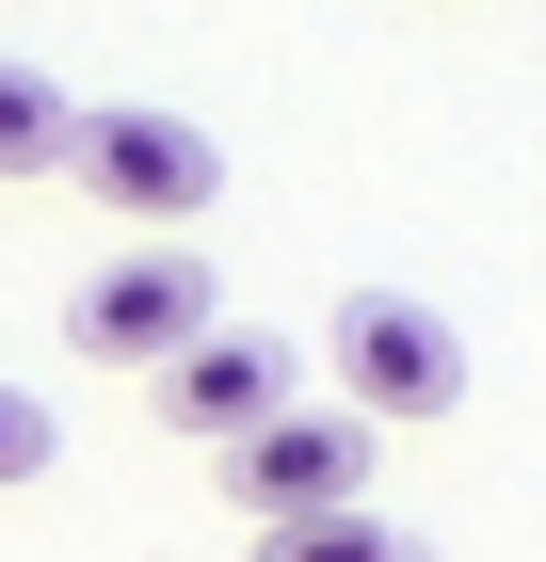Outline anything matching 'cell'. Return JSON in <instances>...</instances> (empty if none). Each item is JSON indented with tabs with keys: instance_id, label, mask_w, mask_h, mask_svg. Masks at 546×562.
<instances>
[{
	"instance_id": "277c9868",
	"label": "cell",
	"mask_w": 546,
	"mask_h": 562,
	"mask_svg": "<svg viewBox=\"0 0 546 562\" xmlns=\"http://www.w3.org/2000/svg\"><path fill=\"white\" fill-rule=\"evenodd\" d=\"M370 450L386 434L354 418V402H322V418H274V434H242V450H225V498H242L257 530H305V515H370Z\"/></svg>"
},
{
	"instance_id": "7a4b0ae2",
	"label": "cell",
	"mask_w": 546,
	"mask_h": 562,
	"mask_svg": "<svg viewBox=\"0 0 546 562\" xmlns=\"http://www.w3.org/2000/svg\"><path fill=\"white\" fill-rule=\"evenodd\" d=\"M322 353H337V402L370 434H419V418L466 402V338H450V305H419V290H354L322 322Z\"/></svg>"
},
{
	"instance_id": "52a82bcc",
	"label": "cell",
	"mask_w": 546,
	"mask_h": 562,
	"mask_svg": "<svg viewBox=\"0 0 546 562\" xmlns=\"http://www.w3.org/2000/svg\"><path fill=\"white\" fill-rule=\"evenodd\" d=\"M242 562H434L419 530H386V515H305V530H257Z\"/></svg>"
},
{
	"instance_id": "6da1fadb",
	"label": "cell",
	"mask_w": 546,
	"mask_h": 562,
	"mask_svg": "<svg viewBox=\"0 0 546 562\" xmlns=\"http://www.w3.org/2000/svg\"><path fill=\"white\" fill-rule=\"evenodd\" d=\"M193 338H225V290L177 258V241H129V258H97L81 290H65V353H81V370H145V386H161Z\"/></svg>"
},
{
	"instance_id": "5b68a950",
	"label": "cell",
	"mask_w": 546,
	"mask_h": 562,
	"mask_svg": "<svg viewBox=\"0 0 546 562\" xmlns=\"http://www.w3.org/2000/svg\"><path fill=\"white\" fill-rule=\"evenodd\" d=\"M161 418H177V434H210V467H225L242 434H274V418H290V338H257V322L193 338V353L161 370Z\"/></svg>"
},
{
	"instance_id": "8992f818",
	"label": "cell",
	"mask_w": 546,
	"mask_h": 562,
	"mask_svg": "<svg viewBox=\"0 0 546 562\" xmlns=\"http://www.w3.org/2000/svg\"><path fill=\"white\" fill-rule=\"evenodd\" d=\"M65 161H81V97L33 48H0V177H65Z\"/></svg>"
},
{
	"instance_id": "3957f363",
	"label": "cell",
	"mask_w": 546,
	"mask_h": 562,
	"mask_svg": "<svg viewBox=\"0 0 546 562\" xmlns=\"http://www.w3.org/2000/svg\"><path fill=\"white\" fill-rule=\"evenodd\" d=\"M97 193V210L113 225H145V241H161V225H193L225 193V145L193 130V113H145V97H113V113H81V161H65Z\"/></svg>"
},
{
	"instance_id": "ba28073f",
	"label": "cell",
	"mask_w": 546,
	"mask_h": 562,
	"mask_svg": "<svg viewBox=\"0 0 546 562\" xmlns=\"http://www.w3.org/2000/svg\"><path fill=\"white\" fill-rule=\"evenodd\" d=\"M65 467V418H48L33 386H0V498H16V482H48Z\"/></svg>"
}]
</instances>
